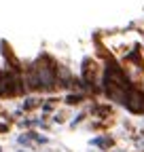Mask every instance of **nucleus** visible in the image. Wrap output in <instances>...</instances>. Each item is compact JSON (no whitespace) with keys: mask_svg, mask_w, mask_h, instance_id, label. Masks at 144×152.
<instances>
[{"mask_svg":"<svg viewBox=\"0 0 144 152\" xmlns=\"http://www.w3.org/2000/svg\"><path fill=\"white\" fill-rule=\"evenodd\" d=\"M125 104L132 112H142L144 110V93L138 89H129L127 95H125Z\"/></svg>","mask_w":144,"mask_h":152,"instance_id":"obj_1","label":"nucleus"}]
</instances>
